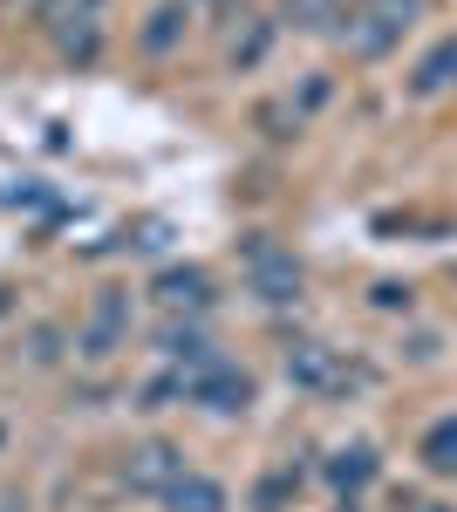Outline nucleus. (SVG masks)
I'll return each mask as SVG.
<instances>
[{"label": "nucleus", "mask_w": 457, "mask_h": 512, "mask_svg": "<svg viewBox=\"0 0 457 512\" xmlns=\"http://www.w3.org/2000/svg\"><path fill=\"white\" fill-rule=\"evenodd\" d=\"M369 478H376V451H369V444H342V451L328 458V485H335V492H362Z\"/></svg>", "instance_id": "6e6552de"}, {"label": "nucleus", "mask_w": 457, "mask_h": 512, "mask_svg": "<svg viewBox=\"0 0 457 512\" xmlns=\"http://www.w3.org/2000/svg\"><path fill=\"white\" fill-rule=\"evenodd\" d=\"M451 82H457V35L437 41V48L423 55L417 76H410V89H417V96H437V89H451Z\"/></svg>", "instance_id": "1a4fd4ad"}, {"label": "nucleus", "mask_w": 457, "mask_h": 512, "mask_svg": "<svg viewBox=\"0 0 457 512\" xmlns=\"http://www.w3.org/2000/svg\"><path fill=\"white\" fill-rule=\"evenodd\" d=\"M185 478V458L171 451V444H144L137 458H130V492H171Z\"/></svg>", "instance_id": "39448f33"}, {"label": "nucleus", "mask_w": 457, "mask_h": 512, "mask_svg": "<svg viewBox=\"0 0 457 512\" xmlns=\"http://www.w3.org/2000/svg\"><path fill=\"white\" fill-rule=\"evenodd\" d=\"M348 512H355V506H348Z\"/></svg>", "instance_id": "dca6fc26"}, {"label": "nucleus", "mask_w": 457, "mask_h": 512, "mask_svg": "<svg viewBox=\"0 0 457 512\" xmlns=\"http://www.w3.org/2000/svg\"><path fill=\"white\" fill-rule=\"evenodd\" d=\"M178 28H185V7H157L151 28H144V48H157V55H164V48L178 41Z\"/></svg>", "instance_id": "ddd939ff"}, {"label": "nucleus", "mask_w": 457, "mask_h": 512, "mask_svg": "<svg viewBox=\"0 0 457 512\" xmlns=\"http://www.w3.org/2000/svg\"><path fill=\"white\" fill-rule=\"evenodd\" d=\"M246 287H253L260 301H273V308L294 301V294H301V267H294V253L273 246L267 233H253V239H246Z\"/></svg>", "instance_id": "7ed1b4c3"}, {"label": "nucleus", "mask_w": 457, "mask_h": 512, "mask_svg": "<svg viewBox=\"0 0 457 512\" xmlns=\"http://www.w3.org/2000/svg\"><path fill=\"white\" fill-rule=\"evenodd\" d=\"M116 335H123V301H103V308H96V321H89V335H82V349L89 355H110L116 349Z\"/></svg>", "instance_id": "9b49d317"}, {"label": "nucleus", "mask_w": 457, "mask_h": 512, "mask_svg": "<svg viewBox=\"0 0 457 512\" xmlns=\"http://www.w3.org/2000/svg\"><path fill=\"white\" fill-rule=\"evenodd\" d=\"M178 390H185L191 403H205V410L232 417V410H246V403H253V376H246V369H232V362H219V355H198L191 369H178Z\"/></svg>", "instance_id": "f257e3e1"}, {"label": "nucleus", "mask_w": 457, "mask_h": 512, "mask_svg": "<svg viewBox=\"0 0 457 512\" xmlns=\"http://www.w3.org/2000/svg\"><path fill=\"white\" fill-rule=\"evenodd\" d=\"M287 21L307 28V35H328L342 21V0H287Z\"/></svg>", "instance_id": "f8f14e48"}, {"label": "nucleus", "mask_w": 457, "mask_h": 512, "mask_svg": "<svg viewBox=\"0 0 457 512\" xmlns=\"http://www.w3.org/2000/svg\"><path fill=\"white\" fill-rule=\"evenodd\" d=\"M423 512H444V506H423Z\"/></svg>", "instance_id": "4468645a"}, {"label": "nucleus", "mask_w": 457, "mask_h": 512, "mask_svg": "<svg viewBox=\"0 0 457 512\" xmlns=\"http://www.w3.org/2000/svg\"><path fill=\"white\" fill-rule=\"evenodd\" d=\"M287 383L335 396V390L369 383V369H362V362H342V349H328V342H294V349H287Z\"/></svg>", "instance_id": "f03ea898"}, {"label": "nucleus", "mask_w": 457, "mask_h": 512, "mask_svg": "<svg viewBox=\"0 0 457 512\" xmlns=\"http://www.w3.org/2000/svg\"><path fill=\"white\" fill-rule=\"evenodd\" d=\"M157 301L164 308H212V274H198V267H171V274H157Z\"/></svg>", "instance_id": "423d86ee"}, {"label": "nucleus", "mask_w": 457, "mask_h": 512, "mask_svg": "<svg viewBox=\"0 0 457 512\" xmlns=\"http://www.w3.org/2000/svg\"><path fill=\"white\" fill-rule=\"evenodd\" d=\"M0 308H7V301H0Z\"/></svg>", "instance_id": "2eb2a0df"}, {"label": "nucleus", "mask_w": 457, "mask_h": 512, "mask_svg": "<svg viewBox=\"0 0 457 512\" xmlns=\"http://www.w3.org/2000/svg\"><path fill=\"white\" fill-rule=\"evenodd\" d=\"M410 21H417V0H369V7L348 21V48H355V55H389L396 41L410 35Z\"/></svg>", "instance_id": "20e7f679"}, {"label": "nucleus", "mask_w": 457, "mask_h": 512, "mask_svg": "<svg viewBox=\"0 0 457 512\" xmlns=\"http://www.w3.org/2000/svg\"><path fill=\"white\" fill-rule=\"evenodd\" d=\"M423 465H430L437 478H457V417L430 424V437H423Z\"/></svg>", "instance_id": "9d476101"}, {"label": "nucleus", "mask_w": 457, "mask_h": 512, "mask_svg": "<svg viewBox=\"0 0 457 512\" xmlns=\"http://www.w3.org/2000/svg\"><path fill=\"white\" fill-rule=\"evenodd\" d=\"M164 506H171V512H226V485H219V478L185 472L171 492H164Z\"/></svg>", "instance_id": "0eeeda50"}]
</instances>
